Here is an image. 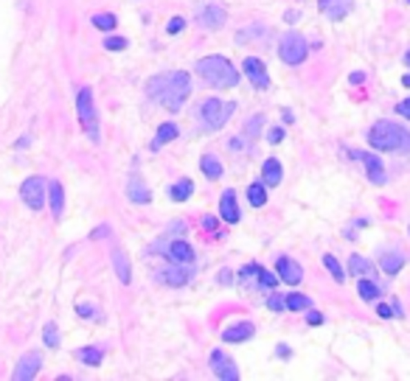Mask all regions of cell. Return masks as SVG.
<instances>
[{
	"label": "cell",
	"instance_id": "6da1fadb",
	"mask_svg": "<svg viewBox=\"0 0 410 381\" xmlns=\"http://www.w3.org/2000/svg\"><path fill=\"white\" fill-rule=\"evenodd\" d=\"M191 93V79L186 70H172V73H157L146 81V96L160 104V107H166L169 112H177L186 99Z\"/></svg>",
	"mask_w": 410,
	"mask_h": 381
},
{
	"label": "cell",
	"instance_id": "7a4b0ae2",
	"mask_svg": "<svg viewBox=\"0 0 410 381\" xmlns=\"http://www.w3.org/2000/svg\"><path fill=\"white\" fill-rule=\"evenodd\" d=\"M197 76L208 84V87H217V90H233L239 84V70L219 54L214 56H202L197 65H194Z\"/></svg>",
	"mask_w": 410,
	"mask_h": 381
},
{
	"label": "cell",
	"instance_id": "3957f363",
	"mask_svg": "<svg viewBox=\"0 0 410 381\" xmlns=\"http://www.w3.org/2000/svg\"><path fill=\"white\" fill-rule=\"evenodd\" d=\"M368 143L377 152H410V132L404 126L382 118L368 130Z\"/></svg>",
	"mask_w": 410,
	"mask_h": 381
},
{
	"label": "cell",
	"instance_id": "277c9868",
	"mask_svg": "<svg viewBox=\"0 0 410 381\" xmlns=\"http://www.w3.org/2000/svg\"><path fill=\"white\" fill-rule=\"evenodd\" d=\"M236 112V104L233 101H219L217 96H211V99H205L202 104H199V123L205 126V130H211V132H217V130H222V126L228 123V118Z\"/></svg>",
	"mask_w": 410,
	"mask_h": 381
},
{
	"label": "cell",
	"instance_id": "5b68a950",
	"mask_svg": "<svg viewBox=\"0 0 410 381\" xmlns=\"http://www.w3.org/2000/svg\"><path fill=\"white\" fill-rule=\"evenodd\" d=\"M76 112H79V123L81 130L88 132V138L93 143H99V115H96V107H93V90L90 87H81L79 96H76Z\"/></svg>",
	"mask_w": 410,
	"mask_h": 381
},
{
	"label": "cell",
	"instance_id": "8992f818",
	"mask_svg": "<svg viewBox=\"0 0 410 381\" xmlns=\"http://www.w3.org/2000/svg\"><path fill=\"white\" fill-rule=\"evenodd\" d=\"M306 54H309V45H306V39L298 31H290V34H284L278 39V56H281L284 65L295 68V65H301L306 59Z\"/></svg>",
	"mask_w": 410,
	"mask_h": 381
},
{
	"label": "cell",
	"instance_id": "52a82bcc",
	"mask_svg": "<svg viewBox=\"0 0 410 381\" xmlns=\"http://www.w3.org/2000/svg\"><path fill=\"white\" fill-rule=\"evenodd\" d=\"M20 196L23 202L31 207V210H39L46 205V180L43 177H28L23 185H20Z\"/></svg>",
	"mask_w": 410,
	"mask_h": 381
},
{
	"label": "cell",
	"instance_id": "ba28073f",
	"mask_svg": "<svg viewBox=\"0 0 410 381\" xmlns=\"http://www.w3.org/2000/svg\"><path fill=\"white\" fill-rule=\"evenodd\" d=\"M351 157L362 160L365 165V174H368V183H374V185H385L388 183V174H385V165L377 154H368V152H349Z\"/></svg>",
	"mask_w": 410,
	"mask_h": 381
},
{
	"label": "cell",
	"instance_id": "9c48e42d",
	"mask_svg": "<svg viewBox=\"0 0 410 381\" xmlns=\"http://www.w3.org/2000/svg\"><path fill=\"white\" fill-rule=\"evenodd\" d=\"M242 70H244V76L251 79V84L256 90H267L270 87V73H267V65L259 59V56H248L242 62Z\"/></svg>",
	"mask_w": 410,
	"mask_h": 381
},
{
	"label": "cell",
	"instance_id": "30bf717a",
	"mask_svg": "<svg viewBox=\"0 0 410 381\" xmlns=\"http://www.w3.org/2000/svg\"><path fill=\"white\" fill-rule=\"evenodd\" d=\"M211 370H214V375L219 378V381H236L239 378V367L233 364V359L231 356H225L222 351H211Z\"/></svg>",
	"mask_w": 410,
	"mask_h": 381
},
{
	"label": "cell",
	"instance_id": "8fae6325",
	"mask_svg": "<svg viewBox=\"0 0 410 381\" xmlns=\"http://www.w3.org/2000/svg\"><path fill=\"white\" fill-rule=\"evenodd\" d=\"M39 367H43V356H39L37 351H31V353H26V356L17 362L12 378H14V381H31V378L39 373Z\"/></svg>",
	"mask_w": 410,
	"mask_h": 381
},
{
	"label": "cell",
	"instance_id": "7c38bea8",
	"mask_svg": "<svg viewBox=\"0 0 410 381\" xmlns=\"http://www.w3.org/2000/svg\"><path fill=\"white\" fill-rule=\"evenodd\" d=\"M166 258L172 264H183V267H191L194 264V247L183 238H175L169 247H166Z\"/></svg>",
	"mask_w": 410,
	"mask_h": 381
},
{
	"label": "cell",
	"instance_id": "4fadbf2b",
	"mask_svg": "<svg viewBox=\"0 0 410 381\" xmlns=\"http://www.w3.org/2000/svg\"><path fill=\"white\" fill-rule=\"evenodd\" d=\"M275 269H278V280L290 283V286L301 283V278H304L301 264H295L293 258H286V256H278V258H275Z\"/></svg>",
	"mask_w": 410,
	"mask_h": 381
},
{
	"label": "cell",
	"instance_id": "5bb4252c",
	"mask_svg": "<svg viewBox=\"0 0 410 381\" xmlns=\"http://www.w3.org/2000/svg\"><path fill=\"white\" fill-rule=\"evenodd\" d=\"M228 23V12L219 6V3H208V6H202L199 9V25L202 28H222Z\"/></svg>",
	"mask_w": 410,
	"mask_h": 381
},
{
	"label": "cell",
	"instance_id": "9a60e30c",
	"mask_svg": "<svg viewBox=\"0 0 410 381\" xmlns=\"http://www.w3.org/2000/svg\"><path fill=\"white\" fill-rule=\"evenodd\" d=\"M219 216H222L228 225H236V222L242 219L239 202H236V191H233V188H225L222 196H219Z\"/></svg>",
	"mask_w": 410,
	"mask_h": 381
},
{
	"label": "cell",
	"instance_id": "2e32d148",
	"mask_svg": "<svg viewBox=\"0 0 410 381\" xmlns=\"http://www.w3.org/2000/svg\"><path fill=\"white\" fill-rule=\"evenodd\" d=\"M318 9L329 17V20H343L351 12V0H318Z\"/></svg>",
	"mask_w": 410,
	"mask_h": 381
},
{
	"label": "cell",
	"instance_id": "e0dca14e",
	"mask_svg": "<svg viewBox=\"0 0 410 381\" xmlns=\"http://www.w3.org/2000/svg\"><path fill=\"white\" fill-rule=\"evenodd\" d=\"M256 333V325L253 322H236V325H231V328H225V333H222V340L225 342H248L251 336Z\"/></svg>",
	"mask_w": 410,
	"mask_h": 381
},
{
	"label": "cell",
	"instance_id": "ac0fdd59",
	"mask_svg": "<svg viewBox=\"0 0 410 381\" xmlns=\"http://www.w3.org/2000/svg\"><path fill=\"white\" fill-rule=\"evenodd\" d=\"M281 180H284V168H281V163H278L275 157H267V160H264V168H262V183H264L267 188H278Z\"/></svg>",
	"mask_w": 410,
	"mask_h": 381
},
{
	"label": "cell",
	"instance_id": "d6986e66",
	"mask_svg": "<svg viewBox=\"0 0 410 381\" xmlns=\"http://www.w3.org/2000/svg\"><path fill=\"white\" fill-rule=\"evenodd\" d=\"M191 278H194V272H191V269H183V264H180V267H169V269L160 272V280L166 283V286H175V289L186 286Z\"/></svg>",
	"mask_w": 410,
	"mask_h": 381
},
{
	"label": "cell",
	"instance_id": "ffe728a7",
	"mask_svg": "<svg viewBox=\"0 0 410 381\" xmlns=\"http://www.w3.org/2000/svg\"><path fill=\"white\" fill-rule=\"evenodd\" d=\"M113 267H115V275L121 283H130L133 280V272H130V258H127V252L124 249H113Z\"/></svg>",
	"mask_w": 410,
	"mask_h": 381
},
{
	"label": "cell",
	"instance_id": "44dd1931",
	"mask_svg": "<svg viewBox=\"0 0 410 381\" xmlns=\"http://www.w3.org/2000/svg\"><path fill=\"white\" fill-rule=\"evenodd\" d=\"M48 199H51V214H54V219H62V210H65V191H62V185H59L57 180L48 185Z\"/></svg>",
	"mask_w": 410,
	"mask_h": 381
},
{
	"label": "cell",
	"instance_id": "7402d4cb",
	"mask_svg": "<svg viewBox=\"0 0 410 381\" xmlns=\"http://www.w3.org/2000/svg\"><path fill=\"white\" fill-rule=\"evenodd\" d=\"M199 168H202V174L208 177V180H219V177H222V163H219V157H214V154H202Z\"/></svg>",
	"mask_w": 410,
	"mask_h": 381
},
{
	"label": "cell",
	"instance_id": "603a6c76",
	"mask_svg": "<svg viewBox=\"0 0 410 381\" xmlns=\"http://www.w3.org/2000/svg\"><path fill=\"white\" fill-rule=\"evenodd\" d=\"M127 196H130L135 205H149V202H152V194H149V188H146L141 180H133V183L127 185Z\"/></svg>",
	"mask_w": 410,
	"mask_h": 381
},
{
	"label": "cell",
	"instance_id": "cb8c5ba5",
	"mask_svg": "<svg viewBox=\"0 0 410 381\" xmlns=\"http://www.w3.org/2000/svg\"><path fill=\"white\" fill-rule=\"evenodd\" d=\"M177 138V126L175 123H160L157 126V135H155V141H152V149L157 152L163 143H172Z\"/></svg>",
	"mask_w": 410,
	"mask_h": 381
},
{
	"label": "cell",
	"instance_id": "d4e9b609",
	"mask_svg": "<svg viewBox=\"0 0 410 381\" xmlns=\"http://www.w3.org/2000/svg\"><path fill=\"white\" fill-rule=\"evenodd\" d=\"M374 272V264L368 261V258H362V256H354L349 258V275H357V278H365V275H371Z\"/></svg>",
	"mask_w": 410,
	"mask_h": 381
},
{
	"label": "cell",
	"instance_id": "484cf974",
	"mask_svg": "<svg viewBox=\"0 0 410 381\" xmlns=\"http://www.w3.org/2000/svg\"><path fill=\"white\" fill-rule=\"evenodd\" d=\"M76 359L85 362L88 367H99L101 359H104V351H101V348H93V345H90V348H79V351H76Z\"/></svg>",
	"mask_w": 410,
	"mask_h": 381
},
{
	"label": "cell",
	"instance_id": "4316f807",
	"mask_svg": "<svg viewBox=\"0 0 410 381\" xmlns=\"http://www.w3.org/2000/svg\"><path fill=\"white\" fill-rule=\"evenodd\" d=\"M248 202H251L253 207H264V205H267V185H264L262 180L248 185Z\"/></svg>",
	"mask_w": 410,
	"mask_h": 381
},
{
	"label": "cell",
	"instance_id": "83f0119b",
	"mask_svg": "<svg viewBox=\"0 0 410 381\" xmlns=\"http://www.w3.org/2000/svg\"><path fill=\"white\" fill-rule=\"evenodd\" d=\"M380 267H382V272H388V275H396V272L404 267V258L399 256V252H382Z\"/></svg>",
	"mask_w": 410,
	"mask_h": 381
},
{
	"label": "cell",
	"instance_id": "f1b7e54d",
	"mask_svg": "<svg viewBox=\"0 0 410 381\" xmlns=\"http://www.w3.org/2000/svg\"><path fill=\"white\" fill-rule=\"evenodd\" d=\"M169 194H172V199H175V202H186V199L194 194V183H191V180H177V183L172 185V191H169Z\"/></svg>",
	"mask_w": 410,
	"mask_h": 381
},
{
	"label": "cell",
	"instance_id": "f546056e",
	"mask_svg": "<svg viewBox=\"0 0 410 381\" xmlns=\"http://www.w3.org/2000/svg\"><path fill=\"white\" fill-rule=\"evenodd\" d=\"M357 291H360V298L362 300H377L380 298V286L374 283V280H365V278H360V286H357Z\"/></svg>",
	"mask_w": 410,
	"mask_h": 381
},
{
	"label": "cell",
	"instance_id": "4dcf8cb0",
	"mask_svg": "<svg viewBox=\"0 0 410 381\" xmlns=\"http://www.w3.org/2000/svg\"><path fill=\"white\" fill-rule=\"evenodd\" d=\"M312 306V300L306 294H286V309L290 311H306Z\"/></svg>",
	"mask_w": 410,
	"mask_h": 381
},
{
	"label": "cell",
	"instance_id": "1f68e13d",
	"mask_svg": "<svg viewBox=\"0 0 410 381\" xmlns=\"http://www.w3.org/2000/svg\"><path fill=\"white\" fill-rule=\"evenodd\" d=\"M323 264H326V269L332 272V278H335L338 283H346V272H343V267H340V261H338L335 256H323Z\"/></svg>",
	"mask_w": 410,
	"mask_h": 381
},
{
	"label": "cell",
	"instance_id": "d6a6232c",
	"mask_svg": "<svg viewBox=\"0 0 410 381\" xmlns=\"http://www.w3.org/2000/svg\"><path fill=\"white\" fill-rule=\"evenodd\" d=\"M93 25L99 31H113L118 25V20H115V14H93Z\"/></svg>",
	"mask_w": 410,
	"mask_h": 381
},
{
	"label": "cell",
	"instance_id": "836d02e7",
	"mask_svg": "<svg viewBox=\"0 0 410 381\" xmlns=\"http://www.w3.org/2000/svg\"><path fill=\"white\" fill-rule=\"evenodd\" d=\"M264 289H273V286H278V275H273V272H267L262 264H259V269H256V275H253Z\"/></svg>",
	"mask_w": 410,
	"mask_h": 381
},
{
	"label": "cell",
	"instance_id": "e575fe53",
	"mask_svg": "<svg viewBox=\"0 0 410 381\" xmlns=\"http://www.w3.org/2000/svg\"><path fill=\"white\" fill-rule=\"evenodd\" d=\"M43 340H46V345H48V348H59V331H57V325H54V322H48V325H46Z\"/></svg>",
	"mask_w": 410,
	"mask_h": 381
},
{
	"label": "cell",
	"instance_id": "d590c367",
	"mask_svg": "<svg viewBox=\"0 0 410 381\" xmlns=\"http://www.w3.org/2000/svg\"><path fill=\"white\" fill-rule=\"evenodd\" d=\"M104 48L107 51H124L127 48V39L124 37H107L104 39Z\"/></svg>",
	"mask_w": 410,
	"mask_h": 381
},
{
	"label": "cell",
	"instance_id": "8d00e7d4",
	"mask_svg": "<svg viewBox=\"0 0 410 381\" xmlns=\"http://www.w3.org/2000/svg\"><path fill=\"white\" fill-rule=\"evenodd\" d=\"M267 309H270V311H284V309H286V300L278 298V294H273V298L267 300Z\"/></svg>",
	"mask_w": 410,
	"mask_h": 381
},
{
	"label": "cell",
	"instance_id": "74e56055",
	"mask_svg": "<svg viewBox=\"0 0 410 381\" xmlns=\"http://www.w3.org/2000/svg\"><path fill=\"white\" fill-rule=\"evenodd\" d=\"M183 28H186V20H183V17H172V20H169V25H166V31H169V34H180Z\"/></svg>",
	"mask_w": 410,
	"mask_h": 381
},
{
	"label": "cell",
	"instance_id": "f35d334b",
	"mask_svg": "<svg viewBox=\"0 0 410 381\" xmlns=\"http://www.w3.org/2000/svg\"><path fill=\"white\" fill-rule=\"evenodd\" d=\"M267 141L270 143H281L284 141V130H281V126H273V130L267 132Z\"/></svg>",
	"mask_w": 410,
	"mask_h": 381
},
{
	"label": "cell",
	"instance_id": "ab89813d",
	"mask_svg": "<svg viewBox=\"0 0 410 381\" xmlns=\"http://www.w3.org/2000/svg\"><path fill=\"white\" fill-rule=\"evenodd\" d=\"M396 115L410 118V99H404V101H399V104H396Z\"/></svg>",
	"mask_w": 410,
	"mask_h": 381
},
{
	"label": "cell",
	"instance_id": "60d3db41",
	"mask_svg": "<svg viewBox=\"0 0 410 381\" xmlns=\"http://www.w3.org/2000/svg\"><path fill=\"white\" fill-rule=\"evenodd\" d=\"M76 311H79L81 317H96V309H93V306H85V303H79Z\"/></svg>",
	"mask_w": 410,
	"mask_h": 381
},
{
	"label": "cell",
	"instance_id": "b9f144b4",
	"mask_svg": "<svg viewBox=\"0 0 410 381\" xmlns=\"http://www.w3.org/2000/svg\"><path fill=\"white\" fill-rule=\"evenodd\" d=\"M377 314L385 317V320H391V317H393V309H391L388 303H380V306H377Z\"/></svg>",
	"mask_w": 410,
	"mask_h": 381
},
{
	"label": "cell",
	"instance_id": "7bdbcfd3",
	"mask_svg": "<svg viewBox=\"0 0 410 381\" xmlns=\"http://www.w3.org/2000/svg\"><path fill=\"white\" fill-rule=\"evenodd\" d=\"M306 320H309V325H320V322H323V314H320V311H309Z\"/></svg>",
	"mask_w": 410,
	"mask_h": 381
},
{
	"label": "cell",
	"instance_id": "ee69618b",
	"mask_svg": "<svg viewBox=\"0 0 410 381\" xmlns=\"http://www.w3.org/2000/svg\"><path fill=\"white\" fill-rule=\"evenodd\" d=\"M202 227H205V230H217V219H214V216H205V219H202Z\"/></svg>",
	"mask_w": 410,
	"mask_h": 381
},
{
	"label": "cell",
	"instance_id": "f6af8a7d",
	"mask_svg": "<svg viewBox=\"0 0 410 381\" xmlns=\"http://www.w3.org/2000/svg\"><path fill=\"white\" fill-rule=\"evenodd\" d=\"M360 81H365V73H351V84H360Z\"/></svg>",
	"mask_w": 410,
	"mask_h": 381
},
{
	"label": "cell",
	"instance_id": "bcb514c9",
	"mask_svg": "<svg viewBox=\"0 0 410 381\" xmlns=\"http://www.w3.org/2000/svg\"><path fill=\"white\" fill-rule=\"evenodd\" d=\"M402 84H404V87H410V73H404V76H402Z\"/></svg>",
	"mask_w": 410,
	"mask_h": 381
},
{
	"label": "cell",
	"instance_id": "7dc6e473",
	"mask_svg": "<svg viewBox=\"0 0 410 381\" xmlns=\"http://www.w3.org/2000/svg\"><path fill=\"white\" fill-rule=\"evenodd\" d=\"M404 62H407V65H410V51H407V54H404Z\"/></svg>",
	"mask_w": 410,
	"mask_h": 381
},
{
	"label": "cell",
	"instance_id": "c3c4849f",
	"mask_svg": "<svg viewBox=\"0 0 410 381\" xmlns=\"http://www.w3.org/2000/svg\"><path fill=\"white\" fill-rule=\"evenodd\" d=\"M407 3H410V0H407Z\"/></svg>",
	"mask_w": 410,
	"mask_h": 381
}]
</instances>
